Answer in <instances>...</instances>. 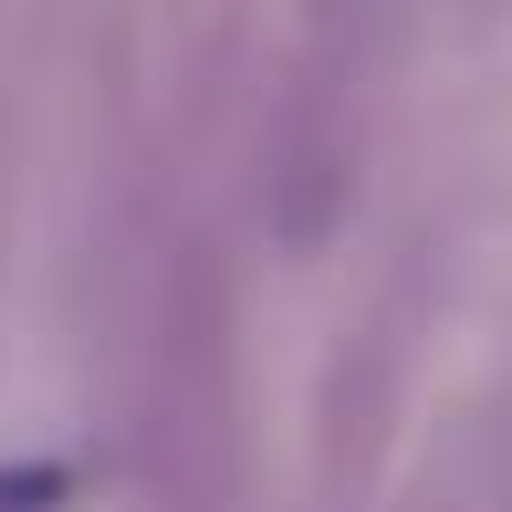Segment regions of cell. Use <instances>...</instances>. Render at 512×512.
I'll return each instance as SVG.
<instances>
[{"label": "cell", "mask_w": 512, "mask_h": 512, "mask_svg": "<svg viewBox=\"0 0 512 512\" xmlns=\"http://www.w3.org/2000/svg\"><path fill=\"white\" fill-rule=\"evenodd\" d=\"M74 502V471H53V460H42V471H0V512H63Z\"/></svg>", "instance_id": "6da1fadb"}]
</instances>
